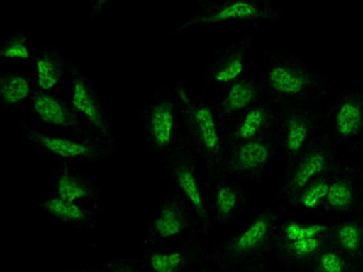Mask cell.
I'll use <instances>...</instances> for the list:
<instances>
[{
  "instance_id": "1",
  "label": "cell",
  "mask_w": 363,
  "mask_h": 272,
  "mask_svg": "<svg viewBox=\"0 0 363 272\" xmlns=\"http://www.w3.org/2000/svg\"><path fill=\"white\" fill-rule=\"evenodd\" d=\"M283 213L273 205L259 210L232 236L207 250L201 267L224 272H253L265 267L277 248Z\"/></svg>"
},
{
  "instance_id": "2",
  "label": "cell",
  "mask_w": 363,
  "mask_h": 272,
  "mask_svg": "<svg viewBox=\"0 0 363 272\" xmlns=\"http://www.w3.org/2000/svg\"><path fill=\"white\" fill-rule=\"evenodd\" d=\"M261 81L266 97L277 106L320 105L339 89L331 77L311 67L294 54L264 52Z\"/></svg>"
},
{
  "instance_id": "3",
  "label": "cell",
  "mask_w": 363,
  "mask_h": 272,
  "mask_svg": "<svg viewBox=\"0 0 363 272\" xmlns=\"http://www.w3.org/2000/svg\"><path fill=\"white\" fill-rule=\"evenodd\" d=\"M172 86L182 106L186 144L205 165L206 176H218L228 149L226 124L213 100L190 89L184 81H177Z\"/></svg>"
},
{
  "instance_id": "4",
  "label": "cell",
  "mask_w": 363,
  "mask_h": 272,
  "mask_svg": "<svg viewBox=\"0 0 363 272\" xmlns=\"http://www.w3.org/2000/svg\"><path fill=\"white\" fill-rule=\"evenodd\" d=\"M263 21L284 24V13L272 0H203L178 23L172 35L205 27H257Z\"/></svg>"
},
{
  "instance_id": "5",
  "label": "cell",
  "mask_w": 363,
  "mask_h": 272,
  "mask_svg": "<svg viewBox=\"0 0 363 272\" xmlns=\"http://www.w3.org/2000/svg\"><path fill=\"white\" fill-rule=\"evenodd\" d=\"M18 130L27 144L62 166L77 168L108 160L118 149V144H110L94 136L43 131L26 118L19 120Z\"/></svg>"
},
{
  "instance_id": "6",
  "label": "cell",
  "mask_w": 363,
  "mask_h": 272,
  "mask_svg": "<svg viewBox=\"0 0 363 272\" xmlns=\"http://www.w3.org/2000/svg\"><path fill=\"white\" fill-rule=\"evenodd\" d=\"M145 147L162 161L186 145L182 106L174 86L157 89L141 112Z\"/></svg>"
},
{
  "instance_id": "7",
  "label": "cell",
  "mask_w": 363,
  "mask_h": 272,
  "mask_svg": "<svg viewBox=\"0 0 363 272\" xmlns=\"http://www.w3.org/2000/svg\"><path fill=\"white\" fill-rule=\"evenodd\" d=\"M161 162L168 188L190 208L207 238L215 225L209 213L208 176L200 171L199 159L186 144Z\"/></svg>"
},
{
  "instance_id": "8",
  "label": "cell",
  "mask_w": 363,
  "mask_h": 272,
  "mask_svg": "<svg viewBox=\"0 0 363 272\" xmlns=\"http://www.w3.org/2000/svg\"><path fill=\"white\" fill-rule=\"evenodd\" d=\"M322 133L342 155L363 153V89L333 93L323 108Z\"/></svg>"
},
{
  "instance_id": "9",
  "label": "cell",
  "mask_w": 363,
  "mask_h": 272,
  "mask_svg": "<svg viewBox=\"0 0 363 272\" xmlns=\"http://www.w3.org/2000/svg\"><path fill=\"white\" fill-rule=\"evenodd\" d=\"M203 238L205 237L196 215L176 192L167 188L143 233L145 249L191 244L203 241Z\"/></svg>"
},
{
  "instance_id": "10",
  "label": "cell",
  "mask_w": 363,
  "mask_h": 272,
  "mask_svg": "<svg viewBox=\"0 0 363 272\" xmlns=\"http://www.w3.org/2000/svg\"><path fill=\"white\" fill-rule=\"evenodd\" d=\"M323 108L320 105L279 106L274 137L285 165L298 160L322 135Z\"/></svg>"
},
{
  "instance_id": "11",
  "label": "cell",
  "mask_w": 363,
  "mask_h": 272,
  "mask_svg": "<svg viewBox=\"0 0 363 272\" xmlns=\"http://www.w3.org/2000/svg\"><path fill=\"white\" fill-rule=\"evenodd\" d=\"M342 154L323 135L292 164L287 165L277 198L281 210L287 209L298 194L312 182L335 168Z\"/></svg>"
},
{
  "instance_id": "12",
  "label": "cell",
  "mask_w": 363,
  "mask_h": 272,
  "mask_svg": "<svg viewBox=\"0 0 363 272\" xmlns=\"http://www.w3.org/2000/svg\"><path fill=\"white\" fill-rule=\"evenodd\" d=\"M363 215L362 153L342 155L330 176L322 219Z\"/></svg>"
},
{
  "instance_id": "13",
  "label": "cell",
  "mask_w": 363,
  "mask_h": 272,
  "mask_svg": "<svg viewBox=\"0 0 363 272\" xmlns=\"http://www.w3.org/2000/svg\"><path fill=\"white\" fill-rule=\"evenodd\" d=\"M256 29L219 48L203 73V85L213 93L252 75L255 67Z\"/></svg>"
},
{
  "instance_id": "14",
  "label": "cell",
  "mask_w": 363,
  "mask_h": 272,
  "mask_svg": "<svg viewBox=\"0 0 363 272\" xmlns=\"http://www.w3.org/2000/svg\"><path fill=\"white\" fill-rule=\"evenodd\" d=\"M277 152L274 134L229 145L220 174L242 184L259 183L269 176Z\"/></svg>"
},
{
  "instance_id": "15",
  "label": "cell",
  "mask_w": 363,
  "mask_h": 272,
  "mask_svg": "<svg viewBox=\"0 0 363 272\" xmlns=\"http://www.w3.org/2000/svg\"><path fill=\"white\" fill-rule=\"evenodd\" d=\"M69 96L74 112L93 136L116 144L113 128L102 97L82 68L74 62L69 71Z\"/></svg>"
},
{
  "instance_id": "16",
  "label": "cell",
  "mask_w": 363,
  "mask_h": 272,
  "mask_svg": "<svg viewBox=\"0 0 363 272\" xmlns=\"http://www.w3.org/2000/svg\"><path fill=\"white\" fill-rule=\"evenodd\" d=\"M26 110V120L43 131L93 136L74 112L69 98L62 94L43 92L36 89Z\"/></svg>"
},
{
  "instance_id": "17",
  "label": "cell",
  "mask_w": 363,
  "mask_h": 272,
  "mask_svg": "<svg viewBox=\"0 0 363 272\" xmlns=\"http://www.w3.org/2000/svg\"><path fill=\"white\" fill-rule=\"evenodd\" d=\"M208 201L211 221L220 227L234 223L247 205L242 184L224 174L208 178Z\"/></svg>"
},
{
  "instance_id": "18",
  "label": "cell",
  "mask_w": 363,
  "mask_h": 272,
  "mask_svg": "<svg viewBox=\"0 0 363 272\" xmlns=\"http://www.w3.org/2000/svg\"><path fill=\"white\" fill-rule=\"evenodd\" d=\"M206 252L203 241H198L145 248L139 259L145 272H187L195 264L203 266Z\"/></svg>"
},
{
  "instance_id": "19",
  "label": "cell",
  "mask_w": 363,
  "mask_h": 272,
  "mask_svg": "<svg viewBox=\"0 0 363 272\" xmlns=\"http://www.w3.org/2000/svg\"><path fill=\"white\" fill-rule=\"evenodd\" d=\"M277 114L279 106L265 97L242 115L226 123L228 147L274 134Z\"/></svg>"
},
{
  "instance_id": "20",
  "label": "cell",
  "mask_w": 363,
  "mask_h": 272,
  "mask_svg": "<svg viewBox=\"0 0 363 272\" xmlns=\"http://www.w3.org/2000/svg\"><path fill=\"white\" fill-rule=\"evenodd\" d=\"M261 79L253 74L215 93L213 102L225 124L265 98Z\"/></svg>"
},
{
  "instance_id": "21",
  "label": "cell",
  "mask_w": 363,
  "mask_h": 272,
  "mask_svg": "<svg viewBox=\"0 0 363 272\" xmlns=\"http://www.w3.org/2000/svg\"><path fill=\"white\" fill-rule=\"evenodd\" d=\"M74 62L73 56L65 54L56 46H45L36 50L33 64L37 89L62 94Z\"/></svg>"
},
{
  "instance_id": "22",
  "label": "cell",
  "mask_w": 363,
  "mask_h": 272,
  "mask_svg": "<svg viewBox=\"0 0 363 272\" xmlns=\"http://www.w3.org/2000/svg\"><path fill=\"white\" fill-rule=\"evenodd\" d=\"M34 209L37 212L52 217L56 222L77 230L95 228L99 215L104 212L103 208L86 207L82 204L66 201L54 194L36 200Z\"/></svg>"
},
{
  "instance_id": "23",
  "label": "cell",
  "mask_w": 363,
  "mask_h": 272,
  "mask_svg": "<svg viewBox=\"0 0 363 272\" xmlns=\"http://www.w3.org/2000/svg\"><path fill=\"white\" fill-rule=\"evenodd\" d=\"M54 196L82 204L86 207L102 208L100 201L101 190L94 181L83 176L77 168L61 166L56 170L53 182Z\"/></svg>"
},
{
  "instance_id": "24",
  "label": "cell",
  "mask_w": 363,
  "mask_h": 272,
  "mask_svg": "<svg viewBox=\"0 0 363 272\" xmlns=\"http://www.w3.org/2000/svg\"><path fill=\"white\" fill-rule=\"evenodd\" d=\"M328 239L355 266L363 264V215L330 220Z\"/></svg>"
},
{
  "instance_id": "25",
  "label": "cell",
  "mask_w": 363,
  "mask_h": 272,
  "mask_svg": "<svg viewBox=\"0 0 363 272\" xmlns=\"http://www.w3.org/2000/svg\"><path fill=\"white\" fill-rule=\"evenodd\" d=\"M34 77L21 72L0 73V108L17 112L27 108L36 92Z\"/></svg>"
},
{
  "instance_id": "26",
  "label": "cell",
  "mask_w": 363,
  "mask_h": 272,
  "mask_svg": "<svg viewBox=\"0 0 363 272\" xmlns=\"http://www.w3.org/2000/svg\"><path fill=\"white\" fill-rule=\"evenodd\" d=\"M328 244V234L298 239L291 242H277L274 256L291 267L308 268Z\"/></svg>"
},
{
  "instance_id": "27",
  "label": "cell",
  "mask_w": 363,
  "mask_h": 272,
  "mask_svg": "<svg viewBox=\"0 0 363 272\" xmlns=\"http://www.w3.org/2000/svg\"><path fill=\"white\" fill-rule=\"evenodd\" d=\"M331 171L306 186L298 194V198L292 202L290 207L283 211L292 215L295 213L304 217H315L322 219L324 203L329 191Z\"/></svg>"
},
{
  "instance_id": "28",
  "label": "cell",
  "mask_w": 363,
  "mask_h": 272,
  "mask_svg": "<svg viewBox=\"0 0 363 272\" xmlns=\"http://www.w3.org/2000/svg\"><path fill=\"white\" fill-rule=\"evenodd\" d=\"M329 229L330 220L325 219L303 221L298 217H284L283 215L279 223L277 242H291L310 237L327 236Z\"/></svg>"
},
{
  "instance_id": "29",
  "label": "cell",
  "mask_w": 363,
  "mask_h": 272,
  "mask_svg": "<svg viewBox=\"0 0 363 272\" xmlns=\"http://www.w3.org/2000/svg\"><path fill=\"white\" fill-rule=\"evenodd\" d=\"M35 52L29 45L28 36L23 30H16L0 47V60L9 63H33Z\"/></svg>"
},
{
  "instance_id": "30",
  "label": "cell",
  "mask_w": 363,
  "mask_h": 272,
  "mask_svg": "<svg viewBox=\"0 0 363 272\" xmlns=\"http://www.w3.org/2000/svg\"><path fill=\"white\" fill-rule=\"evenodd\" d=\"M355 264L339 249L328 244L310 264L312 272H350Z\"/></svg>"
},
{
  "instance_id": "31",
  "label": "cell",
  "mask_w": 363,
  "mask_h": 272,
  "mask_svg": "<svg viewBox=\"0 0 363 272\" xmlns=\"http://www.w3.org/2000/svg\"><path fill=\"white\" fill-rule=\"evenodd\" d=\"M96 269L98 272H145L139 256L135 259L108 260Z\"/></svg>"
},
{
  "instance_id": "32",
  "label": "cell",
  "mask_w": 363,
  "mask_h": 272,
  "mask_svg": "<svg viewBox=\"0 0 363 272\" xmlns=\"http://www.w3.org/2000/svg\"><path fill=\"white\" fill-rule=\"evenodd\" d=\"M111 0H93L86 6L87 15L90 21H95L99 17L102 16L108 9L112 7Z\"/></svg>"
},
{
  "instance_id": "33",
  "label": "cell",
  "mask_w": 363,
  "mask_h": 272,
  "mask_svg": "<svg viewBox=\"0 0 363 272\" xmlns=\"http://www.w3.org/2000/svg\"><path fill=\"white\" fill-rule=\"evenodd\" d=\"M62 272H98V269L96 268L94 269H69Z\"/></svg>"
},
{
  "instance_id": "34",
  "label": "cell",
  "mask_w": 363,
  "mask_h": 272,
  "mask_svg": "<svg viewBox=\"0 0 363 272\" xmlns=\"http://www.w3.org/2000/svg\"><path fill=\"white\" fill-rule=\"evenodd\" d=\"M350 272H363V264H359V266H355Z\"/></svg>"
},
{
  "instance_id": "35",
  "label": "cell",
  "mask_w": 363,
  "mask_h": 272,
  "mask_svg": "<svg viewBox=\"0 0 363 272\" xmlns=\"http://www.w3.org/2000/svg\"><path fill=\"white\" fill-rule=\"evenodd\" d=\"M253 272H267L266 271V267L264 268H259V269L255 270V271Z\"/></svg>"
},
{
  "instance_id": "36",
  "label": "cell",
  "mask_w": 363,
  "mask_h": 272,
  "mask_svg": "<svg viewBox=\"0 0 363 272\" xmlns=\"http://www.w3.org/2000/svg\"><path fill=\"white\" fill-rule=\"evenodd\" d=\"M362 164H363V153H362Z\"/></svg>"
},
{
  "instance_id": "37",
  "label": "cell",
  "mask_w": 363,
  "mask_h": 272,
  "mask_svg": "<svg viewBox=\"0 0 363 272\" xmlns=\"http://www.w3.org/2000/svg\"></svg>"
}]
</instances>
